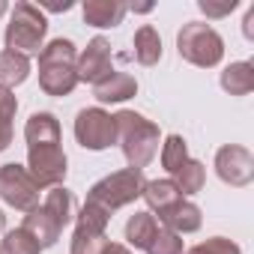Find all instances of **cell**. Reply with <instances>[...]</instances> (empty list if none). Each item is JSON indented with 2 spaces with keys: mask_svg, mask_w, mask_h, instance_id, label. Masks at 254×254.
Wrapping results in <instances>:
<instances>
[{
  "mask_svg": "<svg viewBox=\"0 0 254 254\" xmlns=\"http://www.w3.org/2000/svg\"><path fill=\"white\" fill-rule=\"evenodd\" d=\"M141 197H144L147 206H150L153 212H159V215H162L165 209H171L174 203L183 200V194H180V189L174 186V180H147Z\"/></svg>",
  "mask_w": 254,
  "mask_h": 254,
  "instance_id": "cell-19",
  "label": "cell"
},
{
  "mask_svg": "<svg viewBox=\"0 0 254 254\" xmlns=\"http://www.w3.org/2000/svg\"><path fill=\"white\" fill-rule=\"evenodd\" d=\"M242 33L248 42H254V6L245 9V18H242Z\"/></svg>",
  "mask_w": 254,
  "mask_h": 254,
  "instance_id": "cell-29",
  "label": "cell"
},
{
  "mask_svg": "<svg viewBox=\"0 0 254 254\" xmlns=\"http://www.w3.org/2000/svg\"><path fill=\"white\" fill-rule=\"evenodd\" d=\"M99 254H135V251H132L129 245H123V242H111V239H108Z\"/></svg>",
  "mask_w": 254,
  "mask_h": 254,
  "instance_id": "cell-30",
  "label": "cell"
},
{
  "mask_svg": "<svg viewBox=\"0 0 254 254\" xmlns=\"http://www.w3.org/2000/svg\"><path fill=\"white\" fill-rule=\"evenodd\" d=\"M159 221H162L165 230H171V233H177V236H186V233H197V230H200L203 212H200L197 203H191V200L183 197L180 203H174L171 209H165V212L159 215Z\"/></svg>",
  "mask_w": 254,
  "mask_h": 254,
  "instance_id": "cell-11",
  "label": "cell"
},
{
  "mask_svg": "<svg viewBox=\"0 0 254 254\" xmlns=\"http://www.w3.org/2000/svg\"><path fill=\"white\" fill-rule=\"evenodd\" d=\"M186 254H242V248H239L233 239H227V236H212V239L197 242V245L189 248Z\"/></svg>",
  "mask_w": 254,
  "mask_h": 254,
  "instance_id": "cell-27",
  "label": "cell"
},
{
  "mask_svg": "<svg viewBox=\"0 0 254 254\" xmlns=\"http://www.w3.org/2000/svg\"><path fill=\"white\" fill-rule=\"evenodd\" d=\"M144 183H147L144 171H138V168H123V171H114V174L102 177L99 183H93L90 191H87V200L90 203H99L102 209H108L114 215L117 209L135 203L144 194Z\"/></svg>",
  "mask_w": 254,
  "mask_h": 254,
  "instance_id": "cell-4",
  "label": "cell"
},
{
  "mask_svg": "<svg viewBox=\"0 0 254 254\" xmlns=\"http://www.w3.org/2000/svg\"><path fill=\"white\" fill-rule=\"evenodd\" d=\"M126 12H129V6L120 3V0H87V3L81 6L84 24L99 27V30H108V27L123 24Z\"/></svg>",
  "mask_w": 254,
  "mask_h": 254,
  "instance_id": "cell-13",
  "label": "cell"
},
{
  "mask_svg": "<svg viewBox=\"0 0 254 254\" xmlns=\"http://www.w3.org/2000/svg\"><path fill=\"white\" fill-rule=\"evenodd\" d=\"M215 174L224 186L245 189L254 183V156L239 144H224L215 153Z\"/></svg>",
  "mask_w": 254,
  "mask_h": 254,
  "instance_id": "cell-9",
  "label": "cell"
},
{
  "mask_svg": "<svg viewBox=\"0 0 254 254\" xmlns=\"http://www.w3.org/2000/svg\"><path fill=\"white\" fill-rule=\"evenodd\" d=\"M108 221H111V212L102 209L99 203H84L81 212L75 215V233H72V242H87V239H102L105 230H108Z\"/></svg>",
  "mask_w": 254,
  "mask_h": 254,
  "instance_id": "cell-14",
  "label": "cell"
},
{
  "mask_svg": "<svg viewBox=\"0 0 254 254\" xmlns=\"http://www.w3.org/2000/svg\"><path fill=\"white\" fill-rule=\"evenodd\" d=\"M15 111H18V99L9 87L0 84V153L9 150L12 144V120H15Z\"/></svg>",
  "mask_w": 254,
  "mask_h": 254,
  "instance_id": "cell-24",
  "label": "cell"
},
{
  "mask_svg": "<svg viewBox=\"0 0 254 254\" xmlns=\"http://www.w3.org/2000/svg\"><path fill=\"white\" fill-rule=\"evenodd\" d=\"M159 159H162V168L174 177L191 156H189V144H186V138L183 135H168L165 141H162V153H159Z\"/></svg>",
  "mask_w": 254,
  "mask_h": 254,
  "instance_id": "cell-23",
  "label": "cell"
},
{
  "mask_svg": "<svg viewBox=\"0 0 254 254\" xmlns=\"http://www.w3.org/2000/svg\"><path fill=\"white\" fill-rule=\"evenodd\" d=\"M114 54H111V42L105 36H93L87 42V48L78 54V63H75V75H78V84H99L102 78H108L114 72L111 66Z\"/></svg>",
  "mask_w": 254,
  "mask_h": 254,
  "instance_id": "cell-10",
  "label": "cell"
},
{
  "mask_svg": "<svg viewBox=\"0 0 254 254\" xmlns=\"http://www.w3.org/2000/svg\"><path fill=\"white\" fill-rule=\"evenodd\" d=\"M129 9H132V12H150V9H153V3H144V6H129Z\"/></svg>",
  "mask_w": 254,
  "mask_h": 254,
  "instance_id": "cell-31",
  "label": "cell"
},
{
  "mask_svg": "<svg viewBox=\"0 0 254 254\" xmlns=\"http://www.w3.org/2000/svg\"><path fill=\"white\" fill-rule=\"evenodd\" d=\"M27 174L33 177V183L42 191H48L54 186H63V180L69 174V159H66L60 141L27 144Z\"/></svg>",
  "mask_w": 254,
  "mask_h": 254,
  "instance_id": "cell-6",
  "label": "cell"
},
{
  "mask_svg": "<svg viewBox=\"0 0 254 254\" xmlns=\"http://www.w3.org/2000/svg\"><path fill=\"white\" fill-rule=\"evenodd\" d=\"M236 6H239V0H221V3H215V0H197V9H200L206 18H224V15H230Z\"/></svg>",
  "mask_w": 254,
  "mask_h": 254,
  "instance_id": "cell-28",
  "label": "cell"
},
{
  "mask_svg": "<svg viewBox=\"0 0 254 254\" xmlns=\"http://www.w3.org/2000/svg\"><path fill=\"white\" fill-rule=\"evenodd\" d=\"M27 78H30V57L9 51V48L0 51V84L12 90V87L24 84Z\"/></svg>",
  "mask_w": 254,
  "mask_h": 254,
  "instance_id": "cell-21",
  "label": "cell"
},
{
  "mask_svg": "<svg viewBox=\"0 0 254 254\" xmlns=\"http://www.w3.org/2000/svg\"><path fill=\"white\" fill-rule=\"evenodd\" d=\"M147 254H186L183 236H177V233H171V230L159 227V233L153 236V242H150Z\"/></svg>",
  "mask_w": 254,
  "mask_h": 254,
  "instance_id": "cell-26",
  "label": "cell"
},
{
  "mask_svg": "<svg viewBox=\"0 0 254 254\" xmlns=\"http://www.w3.org/2000/svg\"><path fill=\"white\" fill-rule=\"evenodd\" d=\"M39 194L42 189L33 183V177L27 174L24 165H0V200L6 206L18 209V212H30L39 206Z\"/></svg>",
  "mask_w": 254,
  "mask_h": 254,
  "instance_id": "cell-8",
  "label": "cell"
},
{
  "mask_svg": "<svg viewBox=\"0 0 254 254\" xmlns=\"http://www.w3.org/2000/svg\"><path fill=\"white\" fill-rule=\"evenodd\" d=\"M159 218L153 215V212H135L129 221H126V242H129L132 248H141V251H147L150 248V242H153V236L159 233Z\"/></svg>",
  "mask_w": 254,
  "mask_h": 254,
  "instance_id": "cell-16",
  "label": "cell"
},
{
  "mask_svg": "<svg viewBox=\"0 0 254 254\" xmlns=\"http://www.w3.org/2000/svg\"><path fill=\"white\" fill-rule=\"evenodd\" d=\"M72 129H75V141L84 150L102 153L117 144V123H114V114H108L105 108H81L75 114Z\"/></svg>",
  "mask_w": 254,
  "mask_h": 254,
  "instance_id": "cell-7",
  "label": "cell"
},
{
  "mask_svg": "<svg viewBox=\"0 0 254 254\" xmlns=\"http://www.w3.org/2000/svg\"><path fill=\"white\" fill-rule=\"evenodd\" d=\"M132 48H135V60L141 66H156L162 60V36H159V30L153 24H141L135 30Z\"/></svg>",
  "mask_w": 254,
  "mask_h": 254,
  "instance_id": "cell-18",
  "label": "cell"
},
{
  "mask_svg": "<svg viewBox=\"0 0 254 254\" xmlns=\"http://www.w3.org/2000/svg\"><path fill=\"white\" fill-rule=\"evenodd\" d=\"M60 227H66L72 218H75V194L66 189V186H54V189H48V194H45V200L39 203Z\"/></svg>",
  "mask_w": 254,
  "mask_h": 254,
  "instance_id": "cell-20",
  "label": "cell"
},
{
  "mask_svg": "<svg viewBox=\"0 0 254 254\" xmlns=\"http://www.w3.org/2000/svg\"><path fill=\"white\" fill-rule=\"evenodd\" d=\"M135 93H138V81L129 72H117V69L108 78H102L99 84H93V96L102 105H120L126 99H132Z\"/></svg>",
  "mask_w": 254,
  "mask_h": 254,
  "instance_id": "cell-12",
  "label": "cell"
},
{
  "mask_svg": "<svg viewBox=\"0 0 254 254\" xmlns=\"http://www.w3.org/2000/svg\"><path fill=\"white\" fill-rule=\"evenodd\" d=\"M177 51L186 63H191L197 69H212L224 57V39L206 21H189L177 33Z\"/></svg>",
  "mask_w": 254,
  "mask_h": 254,
  "instance_id": "cell-5",
  "label": "cell"
},
{
  "mask_svg": "<svg viewBox=\"0 0 254 254\" xmlns=\"http://www.w3.org/2000/svg\"><path fill=\"white\" fill-rule=\"evenodd\" d=\"M221 90L230 93V96H248L254 90V63L248 60H236L230 66H224L221 72Z\"/></svg>",
  "mask_w": 254,
  "mask_h": 254,
  "instance_id": "cell-17",
  "label": "cell"
},
{
  "mask_svg": "<svg viewBox=\"0 0 254 254\" xmlns=\"http://www.w3.org/2000/svg\"><path fill=\"white\" fill-rule=\"evenodd\" d=\"M3 12H9V3H6V0H0V15H3Z\"/></svg>",
  "mask_w": 254,
  "mask_h": 254,
  "instance_id": "cell-33",
  "label": "cell"
},
{
  "mask_svg": "<svg viewBox=\"0 0 254 254\" xmlns=\"http://www.w3.org/2000/svg\"><path fill=\"white\" fill-rule=\"evenodd\" d=\"M0 233H6V215H3V209H0Z\"/></svg>",
  "mask_w": 254,
  "mask_h": 254,
  "instance_id": "cell-32",
  "label": "cell"
},
{
  "mask_svg": "<svg viewBox=\"0 0 254 254\" xmlns=\"http://www.w3.org/2000/svg\"><path fill=\"white\" fill-rule=\"evenodd\" d=\"M45 33H48V18L42 12V6L27 3V0H18L9 12V24H6V48L18 51L24 57L39 54L45 48Z\"/></svg>",
  "mask_w": 254,
  "mask_h": 254,
  "instance_id": "cell-3",
  "label": "cell"
},
{
  "mask_svg": "<svg viewBox=\"0 0 254 254\" xmlns=\"http://www.w3.org/2000/svg\"><path fill=\"white\" fill-rule=\"evenodd\" d=\"M174 186L180 189L183 197H191V194L203 191V186H206V168H203V162L189 159V162L174 174Z\"/></svg>",
  "mask_w": 254,
  "mask_h": 254,
  "instance_id": "cell-22",
  "label": "cell"
},
{
  "mask_svg": "<svg viewBox=\"0 0 254 254\" xmlns=\"http://www.w3.org/2000/svg\"><path fill=\"white\" fill-rule=\"evenodd\" d=\"M21 230L24 233H30L33 236V242L39 245V248H51V245H57V239H60V233H63V227L42 209V206H36V209H30V212H24V221H21Z\"/></svg>",
  "mask_w": 254,
  "mask_h": 254,
  "instance_id": "cell-15",
  "label": "cell"
},
{
  "mask_svg": "<svg viewBox=\"0 0 254 254\" xmlns=\"http://www.w3.org/2000/svg\"><path fill=\"white\" fill-rule=\"evenodd\" d=\"M114 123H117V144L129 162V168H138L144 171L156 153H159V144H162V132L153 120H147L144 114L138 111H129L123 108L114 114Z\"/></svg>",
  "mask_w": 254,
  "mask_h": 254,
  "instance_id": "cell-1",
  "label": "cell"
},
{
  "mask_svg": "<svg viewBox=\"0 0 254 254\" xmlns=\"http://www.w3.org/2000/svg\"><path fill=\"white\" fill-rule=\"evenodd\" d=\"M39 87L45 96H69L78 87L75 63H78V48L72 39H51L39 54Z\"/></svg>",
  "mask_w": 254,
  "mask_h": 254,
  "instance_id": "cell-2",
  "label": "cell"
},
{
  "mask_svg": "<svg viewBox=\"0 0 254 254\" xmlns=\"http://www.w3.org/2000/svg\"><path fill=\"white\" fill-rule=\"evenodd\" d=\"M42 248L33 242L30 233H24L21 227L15 230H6L3 239H0V254H39Z\"/></svg>",
  "mask_w": 254,
  "mask_h": 254,
  "instance_id": "cell-25",
  "label": "cell"
}]
</instances>
